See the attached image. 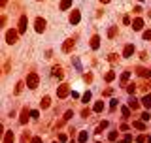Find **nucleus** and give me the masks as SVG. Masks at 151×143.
Returning <instances> with one entry per match:
<instances>
[{
	"mask_svg": "<svg viewBox=\"0 0 151 143\" xmlns=\"http://www.w3.org/2000/svg\"><path fill=\"white\" fill-rule=\"evenodd\" d=\"M27 85H28V89H36V87H38V75H36V74H28Z\"/></svg>",
	"mask_w": 151,
	"mask_h": 143,
	"instance_id": "f257e3e1",
	"label": "nucleus"
},
{
	"mask_svg": "<svg viewBox=\"0 0 151 143\" xmlns=\"http://www.w3.org/2000/svg\"><path fill=\"white\" fill-rule=\"evenodd\" d=\"M45 30V21L44 19H36V32H44Z\"/></svg>",
	"mask_w": 151,
	"mask_h": 143,
	"instance_id": "f03ea898",
	"label": "nucleus"
},
{
	"mask_svg": "<svg viewBox=\"0 0 151 143\" xmlns=\"http://www.w3.org/2000/svg\"><path fill=\"white\" fill-rule=\"evenodd\" d=\"M6 38H8V44H15V40H17V34H15L13 30H9Z\"/></svg>",
	"mask_w": 151,
	"mask_h": 143,
	"instance_id": "7ed1b4c3",
	"label": "nucleus"
},
{
	"mask_svg": "<svg viewBox=\"0 0 151 143\" xmlns=\"http://www.w3.org/2000/svg\"><path fill=\"white\" fill-rule=\"evenodd\" d=\"M27 30V17H21L19 21V32H25Z\"/></svg>",
	"mask_w": 151,
	"mask_h": 143,
	"instance_id": "20e7f679",
	"label": "nucleus"
},
{
	"mask_svg": "<svg viewBox=\"0 0 151 143\" xmlns=\"http://www.w3.org/2000/svg\"><path fill=\"white\" fill-rule=\"evenodd\" d=\"M70 23L76 25V23H79V11H74L72 15H70Z\"/></svg>",
	"mask_w": 151,
	"mask_h": 143,
	"instance_id": "39448f33",
	"label": "nucleus"
},
{
	"mask_svg": "<svg viewBox=\"0 0 151 143\" xmlns=\"http://www.w3.org/2000/svg\"><path fill=\"white\" fill-rule=\"evenodd\" d=\"M57 94H59V96H60V98H64V96H66V94H68V89H66V85H63V87H60L59 90H57Z\"/></svg>",
	"mask_w": 151,
	"mask_h": 143,
	"instance_id": "423d86ee",
	"label": "nucleus"
},
{
	"mask_svg": "<svg viewBox=\"0 0 151 143\" xmlns=\"http://www.w3.org/2000/svg\"><path fill=\"white\" fill-rule=\"evenodd\" d=\"M142 25H144V21H142V19H136V21L132 23V28H134V30H140Z\"/></svg>",
	"mask_w": 151,
	"mask_h": 143,
	"instance_id": "0eeeda50",
	"label": "nucleus"
},
{
	"mask_svg": "<svg viewBox=\"0 0 151 143\" xmlns=\"http://www.w3.org/2000/svg\"><path fill=\"white\" fill-rule=\"evenodd\" d=\"M70 6H72V0H63L60 2V9H68Z\"/></svg>",
	"mask_w": 151,
	"mask_h": 143,
	"instance_id": "6e6552de",
	"label": "nucleus"
},
{
	"mask_svg": "<svg viewBox=\"0 0 151 143\" xmlns=\"http://www.w3.org/2000/svg\"><path fill=\"white\" fill-rule=\"evenodd\" d=\"M53 75H55V77H63V70H60L59 66H55V68H53Z\"/></svg>",
	"mask_w": 151,
	"mask_h": 143,
	"instance_id": "1a4fd4ad",
	"label": "nucleus"
},
{
	"mask_svg": "<svg viewBox=\"0 0 151 143\" xmlns=\"http://www.w3.org/2000/svg\"><path fill=\"white\" fill-rule=\"evenodd\" d=\"M72 45H74V40H66V44H64L63 49L64 51H70V49H72Z\"/></svg>",
	"mask_w": 151,
	"mask_h": 143,
	"instance_id": "9d476101",
	"label": "nucleus"
},
{
	"mask_svg": "<svg viewBox=\"0 0 151 143\" xmlns=\"http://www.w3.org/2000/svg\"><path fill=\"white\" fill-rule=\"evenodd\" d=\"M132 51H134V47H132V45H127V47H125V56H130Z\"/></svg>",
	"mask_w": 151,
	"mask_h": 143,
	"instance_id": "9b49d317",
	"label": "nucleus"
},
{
	"mask_svg": "<svg viewBox=\"0 0 151 143\" xmlns=\"http://www.w3.org/2000/svg\"><path fill=\"white\" fill-rule=\"evenodd\" d=\"M144 106H145V107H149V106H151V94L144 98Z\"/></svg>",
	"mask_w": 151,
	"mask_h": 143,
	"instance_id": "f8f14e48",
	"label": "nucleus"
},
{
	"mask_svg": "<svg viewBox=\"0 0 151 143\" xmlns=\"http://www.w3.org/2000/svg\"><path fill=\"white\" fill-rule=\"evenodd\" d=\"M98 41H100V40H98V36H94V38H93V44H91L93 49H96V47H98Z\"/></svg>",
	"mask_w": 151,
	"mask_h": 143,
	"instance_id": "ddd939ff",
	"label": "nucleus"
},
{
	"mask_svg": "<svg viewBox=\"0 0 151 143\" xmlns=\"http://www.w3.org/2000/svg\"><path fill=\"white\" fill-rule=\"evenodd\" d=\"M13 139V132H8V136H6V143H12Z\"/></svg>",
	"mask_w": 151,
	"mask_h": 143,
	"instance_id": "4468645a",
	"label": "nucleus"
},
{
	"mask_svg": "<svg viewBox=\"0 0 151 143\" xmlns=\"http://www.w3.org/2000/svg\"><path fill=\"white\" fill-rule=\"evenodd\" d=\"M42 107H49V98H44V100H42Z\"/></svg>",
	"mask_w": 151,
	"mask_h": 143,
	"instance_id": "2eb2a0df",
	"label": "nucleus"
},
{
	"mask_svg": "<svg viewBox=\"0 0 151 143\" xmlns=\"http://www.w3.org/2000/svg\"><path fill=\"white\" fill-rule=\"evenodd\" d=\"M129 104H130V107H138V102H136L134 98H130V100H129Z\"/></svg>",
	"mask_w": 151,
	"mask_h": 143,
	"instance_id": "dca6fc26",
	"label": "nucleus"
},
{
	"mask_svg": "<svg viewBox=\"0 0 151 143\" xmlns=\"http://www.w3.org/2000/svg\"><path fill=\"white\" fill-rule=\"evenodd\" d=\"M102 107H104V104H102V102H98L96 106H94V111H102Z\"/></svg>",
	"mask_w": 151,
	"mask_h": 143,
	"instance_id": "f3484780",
	"label": "nucleus"
},
{
	"mask_svg": "<svg viewBox=\"0 0 151 143\" xmlns=\"http://www.w3.org/2000/svg\"><path fill=\"white\" fill-rule=\"evenodd\" d=\"M74 66L78 68V72H81V64H79V60H78V59H74Z\"/></svg>",
	"mask_w": 151,
	"mask_h": 143,
	"instance_id": "a211bd4d",
	"label": "nucleus"
},
{
	"mask_svg": "<svg viewBox=\"0 0 151 143\" xmlns=\"http://www.w3.org/2000/svg\"><path fill=\"white\" fill-rule=\"evenodd\" d=\"M89 100H91V92H87V94L83 96V102H89Z\"/></svg>",
	"mask_w": 151,
	"mask_h": 143,
	"instance_id": "6ab92c4d",
	"label": "nucleus"
},
{
	"mask_svg": "<svg viewBox=\"0 0 151 143\" xmlns=\"http://www.w3.org/2000/svg\"><path fill=\"white\" fill-rule=\"evenodd\" d=\"M85 139H87V134H85V132H83V134L79 136V141H85Z\"/></svg>",
	"mask_w": 151,
	"mask_h": 143,
	"instance_id": "aec40b11",
	"label": "nucleus"
},
{
	"mask_svg": "<svg viewBox=\"0 0 151 143\" xmlns=\"http://www.w3.org/2000/svg\"><path fill=\"white\" fill-rule=\"evenodd\" d=\"M144 38H145V40H149V38H151V30H149V32H145V34H144Z\"/></svg>",
	"mask_w": 151,
	"mask_h": 143,
	"instance_id": "412c9836",
	"label": "nucleus"
},
{
	"mask_svg": "<svg viewBox=\"0 0 151 143\" xmlns=\"http://www.w3.org/2000/svg\"><path fill=\"white\" fill-rule=\"evenodd\" d=\"M32 143H40V139H38V137H36V139H34V141H32Z\"/></svg>",
	"mask_w": 151,
	"mask_h": 143,
	"instance_id": "4be33fe9",
	"label": "nucleus"
},
{
	"mask_svg": "<svg viewBox=\"0 0 151 143\" xmlns=\"http://www.w3.org/2000/svg\"><path fill=\"white\" fill-rule=\"evenodd\" d=\"M100 2H104V4H108V2H110V0H100Z\"/></svg>",
	"mask_w": 151,
	"mask_h": 143,
	"instance_id": "5701e85b",
	"label": "nucleus"
},
{
	"mask_svg": "<svg viewBox=\"0 0 151 143\" xmlns=\"http://www.w3.org/2000/svg\"><path fill=\"white\" fill-rule=\"evenodd\" d=\"M140 2H142V0H140Z\"/></svg>",
	"mask_w": 151,
	"mask_h": 143,
	"instance_id": "b1692460",
	"label": "nucleus"
}]
</instances>
